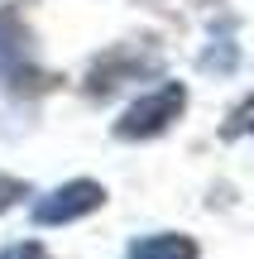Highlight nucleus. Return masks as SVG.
I'll return each mask as SVG.
<instances>
[{
	"mask_svg": "<svg viewBox=\"0 0 254 259\" xmlns=\"http://www.w3.org/2000/svg\"><path fill=\"white\" fill-rule=\"evenodd\" d=\"M58 77L38 63L34 34L15 10H0V92L10 96H43L53 92Z\"/></svg>",
	"mask_w": 254,
	"mask_h": 259,
	"instance_id": "1",
	"label": "nucleus"
},
{
	"mask_svg": "<svg viewBox=\"0 0 254 259\" xmlns=\"http://www.w3.org/2000/svg\"><path fill=\"white\" fill-rule=\"evenodd\" d=\"M182 106H187L182 82H163L159 92L139 96V101L115 120V139H154V135H163V130L182 115Z\"/></svg>",
	"mask_w": 254,
	"mask_h": 259,
	"instance_id": "2",
	"label": "nucleus"
},
{
	"mask_svg": "<svg viewBox=\"0 0 254 259\" xmlns=\"http://www.w3.org/2000/svg\"><path fill=\"white\" fill-rule=\"evenodd\" d=\"M106 202V187L91 183V178H72L63 183L58 192H48L43 202H34V226H67V221H82L86 211Z\"/></svg>",
	"mask_w": 254,
	"mask_h": 259,
	"instance_id": "3",
	"label": "nucleus"
},
{
	"mask_svg": "<svg viewBox=\"0 0 254 259\" xmlns=\"http://www.w3.org/2000/svg\"><path fill=\"white\" fill-rule=\"evenodd\" d=\"M144 72H154L149 58H134V53H125V48H115V53H106L101 63L91 67V96H106L115 82H125V77H144Z\"/></svg>",
	"mask_w": 254,
	"mask_h": 259,
	"instance_id": "4",
	"label": "nucleus"
},
{
	"mask_svg": "<svg viewBox=\"0 0 254 259\" xmlns=\"http://www.w3.org/2000/svg\"><path fill=\"white\" fill-rule=\"evenodd\" d=\"M125 259H197V240L168 231V235H144V240L130 245Z\"/></svg>",
	"mask_w": 254,
	"mask_h": 259,
	"instance_id": "5",
	"label": "nucleus"
},
{
	"mask_svg": "<svg viewBox=\"0 0 254 259\" xmlns=\"http://www.w3.org/2000/svg\"><path fill=\"white\" fill-rule=\"evenodd\" d=\"M221 135L226 139H240V135H254V96L245 106H235V111H230V120L221 125Z\"/></svg>",
	"mask_w": 254,
	"mask_h": 259,
	"instance_id": "6",
	"label": "nucleus"
},
{
	"mask_svg": "<svg viewBox=\"0 0 254 259\" xmlns=\"http://www.w3.org/2000/svg\"><path fill=\"white\" fill-rule=\"evenodd\" d=\"M19 197H29V183H24V178L0 173V211H10V206H15Z\"/></svg>",
	"mask_w": 254,
	"mask_h": 259,
	"instance_id": "7",
	"label": "nucleus"
},
{
	"mask_svg": "<svg viewBox=\"0 0 254 259\" xmlns=\"http://www.w3.org/2000/svg\"><path fill=\"white\" fill-rule=\"evenodd\" d=\"M0 259H53V254L38 240H19V245H10V250H0Z\"/></svg>",
	"mask_w": 254,
	"mask_h": 259,
	"instance_id": "8",
	"label": "nucleus"
}]
</instances>
